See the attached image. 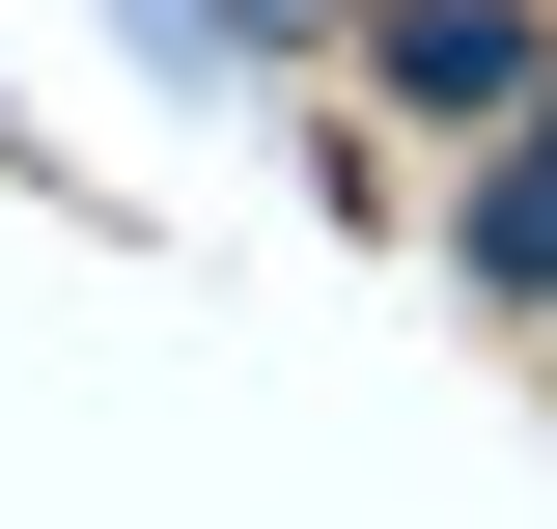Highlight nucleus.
Here are the masks:
<instances>
[{
  "instance_id": "2",
  "label": "nucleus",
  "mask_w": 557,
  "mask_h": 529,
  "mask_svg": "<svg viewBox=\"0 0 557 529\" xmlns=\"http://www.w3.org/2000/svg\"><path fill=\"white\" fill-rule=\"evenodd\" d=\"M474 251H502V279H557V139H530V168L474 196Z\"/></svg>"
},
{
  "instance_id": "1",
  "label": "nucleus",
  "mask_w": 557,
  "mask_h": 529,
  "mask_svg": "<svg viewBox=\"0 0 557 529\" xmlns=\"http://www.w3.org/2000/svg\"><path fill=\"white\" fill-rule=\"evenodd\" d=\"M391 112H530V28H502V0H418L391 28Z\"/></svg>"
}]
</instances>
